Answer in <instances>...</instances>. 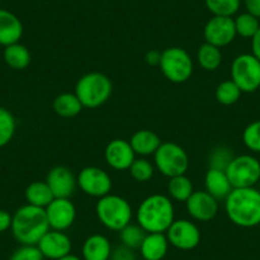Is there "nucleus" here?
Masks as SVG:
<instances>
[{
  "label": "nucleus",
  "mask_w": 260,
  "mask_h": 260,
  "mask_svg": "<svg viewBox=\"0 0 260 260\" xmlns=\"http://www.w3.org/2000/svg\"><path fill=\"white\" fill-rule=\"evenodd\" d=\"M224 211L230 221L242 229L260 224V190L256 187H236L224 199Z\"/></svg>",
  "instance_id": "1"
},
{
  "label": "nucleus",
  "mask_w": 260,
  "mask_h": 260,
  "mask_svg": "<svg viewBox=\"0 0 260 260\" xmlns=\"http://www.w3.org/2000/svg\"><path fill=\"white\" fill-rule=\"evenodd\" d=\"M137 223L147 234H166L175 221V207L169 195L152 194L141 202L136 211Z\"/></svg>",
  "instance_id": "2"
},
{
  "label": "nucleus",
  "mask_w": 260,
  "mask_h": 260,
  "mask_svg": "<svg viewBox=\"0 0 260 260\" xmlns=\"http://www.w3.org/2000/svg\"><path fill=\"white\" fill-rule=\"evenodd\" d=\"M49 230L44 208L26 204L14 212L11 231L21 245H37Z\"/></svg>",
  "instance_id": "3"
},
{
  "label": "nucleus",
  "mask_w": 260,
  "mask_h": 260,
  "mask_svg": "<svg viewBox=\"0 0 260 260\" xmlns=\"http://www.w3.org/2000/svg\"><path fill=\"white\" fill-rule=\"evenodd\" d=\"M74 93L83 107L97 109L110 100L112 93V82L106 74L89 72L78 79Z\"/></svg>",
  "instance_id": "4"
},
{
  "label": "nucleus",
  "mask_w": 260,
  "mask_h": 260,
  "mask_svg": "<svg viewBox=\"0 0 260 260\" xmlns=\"http://www.w3.org/2000/svg\"><path fill=\"white\" fill-rule=\"evenodd\" d=\"M133 208L125 198L116 194H107L99 199L96 204V216L100 223L111 231L124 229L133 219Z\"/></svg>",
  "instance_id": "5"
},
{
  "label": "nucleus",
  "mask_w": 260,
  "mask_h": 260,
  "mask_svg": "<svg viewBox=\"0 0 260 260\" xmlns=\"http://www.w3.org/2000/svg\"><path fill=\"white\" fill-rule=\"evenodd\" d=\"M158 68L171 83H184L189 81L194 72V61L189 52L182 47H167L161 51Z\"/></svg>",
  "instance_id": "6"
},
{
  "label": "nucleus",
  "mask_w": 260,
  "mask_h": 260,
  "mask_svg": "<svg viewBox=\"0 0 260 260\" xmlns=\"http://www.w3.org/2000/svg\"><path fill=\"white\" fill-rule=\"evenodd\" d=\"M189 164L186 151L174 142H162L153 154V165L156 170L169 179L186 174Z\"/></svg>",
  "instance_id": "7"
},
{
  "label": "nucleus",
  "mask_w": 260,
  "mask_h": 260,
  "mask_svg": "<svg viewBox=\"0 0 260 260\" xmlns=\"http://www.w3.org/2000/svg\"><path fill=\"white\" fill-rule=\"evenodd\" d=\"M231 79L242 93H252L260 87V60L252 54H240L231 64Z\"/></svg>",
  "instance_id": "8"
},
{
  "label": "nucleus",
  "mask_w": 260,
  "mask_h": 260,
  "mask_svg": "<svg viewBox=\"0 0 260 260\" xmlns=\"http://www.w3.org/2000/svg\"><path fill=\"white\" fill-rule=\"evenodd\" d=\"M232 187H252L260 180V162L251 154L235 156L226 169Z\"/></svg>",
  "instance_id": "9"
},
{
  "label": "nucleus",
  "mask_w": 260,
  "mask_h": 260,
  "mask_svg": "<svg viewBox=\"0 0 260 260\" xmlns=\"http://www.w3.org/2000/svg\"><path fill=\"white\" fill-rule=\"evenodd\" d=\"M77 184L84 194L99 199L110 194L112 189L111 176L97 166H87L82 169L77 176Z\"/></svg>",
  "instance_id": "10"
},
{
  "label": "nucleus",
  "mask_w": 260,
  "mask_h": 260,
  "mask_svg": "<svg viewBox=\"0 0 260 260\" xmlns=\"http://www.w3.org/2000/svg\"><path fill=\"white\" fill-rule=\"evenodd\" d=\"M166 236L171 246L182 251L194 250L202 240L201 230L190 219H175L166 231Z\"/></svg>",
  "instance_id": "11"
},
{
  "label": "nucleus",
  "mask_w": 260,
  "mask_h": 260,
  "mask_svg": "<svg viewBox=\"0 0 260 260\" xmlns=\"http://www.w3.org/2000/svg\"><path fill=\"white\" fill-rule=\"evenodd\" d=\"M203 36L207 44H211L219 49L229 46L237 36L234 18L213 16L204 26Z\"/></svg>",
  "instance_id": "12"
},
{
  "label": "nucleus",
  "mask_w": 260,
  "mask_h": 260,
  "mask_svg": "<svg viewBox=\"0 0 260 260\" xmlns=\"http://www.w3.org/2000/svg\"><path fill=\"white\" fill-rule=\"evenodd\" d=\"M185 208L194 221L209 222L218 213V201L206 190H194L185 202Z\"/></svg>",
  "instance_id": "13"
},
{
  "label": "nucleus",
  "mask_w": 260,
  "mask_h": 260,
  "mask_svg": "<svg viewBox=\"0 0 260 260\" xmlns=\"http://www.w3.org/2000/svg\"><path fill=\"white\" fill-rule=\"evenodd\" d=\"M47 222L51 230L65 231L73 226L77 217V208L71 199L55 198L45 208Z\"/></svg>",
  "instance_id": "14"
},
{
  "label": "nucleus",
  "mask_w": 260,
  "mask_h": 260,
  "mask_svg": "<svg viewBox=\"0 0 260 260\" xmlns=\"http://www.w3.org/2000/svg\"><path fill=\"white\" fill-rule=\"evenodd\" d=\"M55 198L71 199L78 187L77 176L65 166H55L47 174L46 180Z\"/></svg>",
  "instance_id": "15"
},
{
  "label": "nucleus",
  "mask_w": 260,
  "mask_h": 260,
  "mask_svg": "<svg viewBox=\"0 0 260 260\" xmlns=\"http://www.w3.org/2000/svg\"><path fill=\"white\" fill-rule=\"evenodd\" d=\"M45 259L57 260L72 252V240L64 231L50 229L37 244Z\"/></svg>",
  "instance_id": "16"
},
{
  "label": "nucleus",
  "mask_w": 260,
  "mask_h": 260,
  "mask_svg": "<svg viewBox=\"0 0 260 260\" xmlns=\"http://www.w3.org/2000/svg\"><path fill=\"white\" fill-rule=\"evenodd\" d=\"M136 158V152L130 146L129 141L125 139H112L105 148V161L112 170L116 171L129 170Z\"/></svg>",
  "instance_id": "17"
},
{
  "label": "nucleus",
  "mask_w": 260,
  "mask_h": 260,
  "mask_svg": "<svg viewBox=\"0 0 260 260\" xmlns=\"http://www.w3.org/2000/svg\"><path fill=\"white\" fill-rule=\"evenodd\" d=\"M23 24L21 19L7 9H0V45L9 46L21 41Z\"/></svg>",
  "instance_id": "18"
},
{
  "label": "nucleus",
  "mask_w": 260,
  "mask_h": 260,
  "mask_svg": "<svg viewBox=\"0 0 260 260\" xmlns=\"http://www.w3.org/2000/svg\"><path fill=\"white\" fill-rule=\"evenodd\" d=\"M112 246L106 236L93 234L87 237L82 246V259L83 260H110Z\"/></svg>",
  "instance_id": "19"
},
{
  "label": "nucleus",
  "mask_w": 260,
  "mask_h": 260,
  "mask_svg": "<svg viewBox=\"0 0 260 260\" xmlns=\"http://www.w3.org/2000/svg\"><path fill=\"white\" fill-rule=\"evenodd\" d=\"M170 242L166 234H147L139 251L143 260H164L169 251Z\"/></svg>",
  "instance_id": "20"
},
{
  "label": "nucleus",
  "mask_w": 260,
  "mask_h": 260,
  "mask_svg": "<svg viewBox=\"0 0 260 260\" xmlns=\"http://www.w3.org/2000/svg\"><path fill=\"white\" fill-rule=\"evenodd\" d=\"M129 143L137 156L148 157L156 153L162 142L154 132L148 129H142L137 130L136 133L132 136Z\"/></svg>",
  "instance_id": "21"
},
{
  "label": "nucleus",
  "mask_w": 260,
  "mask_h": 260,
  "mask_svg": "<svg viewBox=\"0 0 260 260\" xmlns=\"http://www.w3.org/2000/svg\"><path fill=\"white\" fill-rule=\"evenodd\" d=\"M204 185H206V191L209 192L217 201L226 199L227 195L234 189L227 177L226 171L216 169H208L204 176Z\"/></svg>",
  "instance_id": "22"
},
{
  "label": "nucleus",
  "mask_w": 260,
  "mask_h": 260,
  "mask_svg": "<svg viewBox=\"0 0 260 260\" xmlns=\"http://www.w3.org/2000/svg\"><path fill=\"white\" fill-rule=\"evenodd\" d=\"M24 197H26L27 204L44 209L55 199L54 194H52L51 189H50L46 181L31 182L26 187Z\"/></svg>",
  "instance_id": "23"
},
{
  "label": "nucleus",
  "mask_w": 260,
  "mask_h": 260,
  "mask_svg": "<svg viewBox=\"0 0 260 260\" xmlns=\"http://www.w3.org/2000/svg\"><path fill=\"white\" fill-rule=\"evenodd\" d=\"M3 59L9 68L14 71H24L31 64V52L24 45L17 42L4 47Z\"/></svg>",
  "instance_id": "24"
},
{
  "label": "nucleus",
  "mask_w": 260,
  "mask_h": 260,
  "mask_svg": "<svg viewBox=\"0 0 260 260\" xmlns=\"http://www.w3.org/2000/svg\"><path fill=\"white\" fill-rule=\"evenodd\" d=\"M52 109L56 115L69 119V117H74L81 114V111L83 110V105L79 101L76 93L64 92L55 97Z\"/></svg>",
  "instance_id": "25"
},
{
  "label": "nucleus",
  "mask_w": 260,
  "mask_h": 260,
  "mask_svg": "<svg viewBox=\"0 0 260 260\" xmlns=\"http://www.w3.org/2000/svg\"><path fill=\"white\" fill-rule=\"evenodd\" d=\"M192 192H194V185L186 174L170 177L167 184V194L171 201L185 203Z\"/></svg>",
  "instance_id": "26"
},
{
  "label": "nucleus",
  "mask_w": 260,
  "mask_h": 260,
  "mask_svg": "<svg viewBox=\"0 0 260 260\" xmlns=\"http://www.w3.org/2000/svg\"><path fill=\"white\" fill-rule=\"evenodd\" d=\"M222 59L223 56H222L221 49L207 42L201 45L197 51V61L199 67L207 72L217 71L221 67Z\"/></svg>",
  "instance_id": "27"
},
{
  "label": "nucleus",
  "mask_w": 260,
  "mask_h": 260,
  "mask_svg": "<svg viewBox=\"0 0 260 260\" xmlns=\"http://www.w3.org/2000/svg\"><path fill=\"white\" fill-rule=\"evenodd\" d=\"M146 235L147 232L138 223H132V222L119 231L121 245L132 250H139Z\"/></svg>",
  "instance_id": "28"
},
{
  "label": "nucleus",
  "mask_w": 260,
  "mask_h": 260,
  "mask_svg": "<svg viewBox=\"0 0 260 260\" xmlns=\"http://www.w3.org/2000/svg\"><path fill=\"white\" fill-rule=\"evenodd\" d=\"M241 94V89L237 87V84L232 79H227V81L221 82L216 88L217 102L223 105V106L235 105L240 100Z\"/></svg>",
  "instance_id": "29"
},
{
  "label": "nucleus",
  "mask_w": 260,
  "mask_h": 260,
  "mask_svg": "<svg viewBox=\"0 0 260 260\" xmlns=\"http://www.w3.org/2000/svg\"><path fill=\"white\" fill-rule=\"evenodd\" d=\"M16 117L6 107L0 106V148L11 143L16 134Z\"/></svg>",
  "instance_id": "30"
},
{
  "label": "nucleus",
  "mask_w": 260,
  "mask_h": 260,
  "mask_svg": "<svg viewBox=\"0 0 260 260\" xmlns=\"http://www.w3.org/2000/svg\"><path fill=\"white\" fill-rule=\"evenodd\" d=\"M235 21V28H236L237 36H241L242 39H252L255 34L257 32L260 27L259 18H256L252 14L247 13H240L236 18H234Z\"/></svg>",
  "instance_id": "31"
},
{
  "label": "nucleus",
  "mask_w": 260,
  "mask_h": 260,
  "mask_svg": "<svg viewBox=\"0 0 260 260\" xmlns=\"http://www.w3.org/2000/svg\"><path fill=\"white\" fill-rule=\"evenodd\" d=\"M206 7L213 16L234 17L241 7V0H206Z\"/></svg>",
  "instance_id": "32"
},
{
  "label": "nucleus",
  "mask_w": 260,
  "mask_h": 260,
  "mask_svg": "<svg viewBox=\"0 0 260 260\" xmlns=\"http://www.w3.org/2000/svg\"><path fill=\"white\" fill-rule=\"evenodd\" d=\"M156 167L146 157H139L134 159L132 166L129 167L130 176L133 177L137 182H147L153 177Z\"/></svg>",
  "instance_id": "33"
},
{
  "label": "nucleus",
  "mask_w": 260,
  "mask_h": 260,
  "mask_svg": "<svg viewBox=\"0 0 260 260\" xmlns=\"http://www.w3.org/2000/svg\"><path fill=\"white\" fill-rule=\"evenodd\" d=\"M234 153L231 149L226 146H218L209 153L208 157V169H216L226 171L227 166L234 158Z\"/></svg>",
  "instance_id": "34"
},
{
  "label": "nucleus",
  "mask_w": 260,
  "mask_h": 260,
  "mask_svg": "<svg viewBox=\"0 0 260 260\" xmlns=\"http://www.w3.org/2000/svg\"><path fill=\"white\" fill-rule=\"evenodd\" d=\"M242 142L254 153H260V120L252 121L244 129Z\"/></svg>",
  "instance_id": "35"
},
{
  "label": "nucleus",
  "mask_w": 260,
  "mask_h": 260,
  "mask_svg": "<svg viewBox=\"0 0 260 260\" xmlns=\"http://www.w3.org/2000/svg\"><path fill=\"white\" fill-rule=\"evenodd\" d=\"M37 245H21L13 251L9 260H44Z\"/></svg>",
  "instance_id": "36"
},
{
  "label": "nucleus",
  "mask_w": 260,
  "mask_h": 260,
  "mask_svg": "<svg viewBox=\"0 0 260 260\" xmlns=\"http://www.w3.org/2000/svg\"><path fill=\"white\" fill-rule=\"evenodd\" d=\"M110 260H137V257L134 254V250L129 249L124 245H119L115 249H112Z\"/></svg>",
  "instance_id": "37"
},
{
  "label": "nucleus",
  "mask_w": 260,
  "mask_h": 260,
  "mask_svg": "<svg viewBox=\"0 0 260 260\" xmlns=\"http://www.w3.org/2000/svg\"><path fill=\"white\" fill-rule=\"evenodd\" d=\"M12 219H13V214L9 213L8 211L0 209V234L11 230Z\"/></svg>",
  "instance_id": "38"
},
{
  "label": "nucleus",
  "mask_w": 260,
  "mask_h": 260,
  "mask_svg": "<svg viewBox=\"0 0 260 260\" xmlns=\"http://www.w3.org/2000/svg\"><path fill=\"white\" fill-rule=\"evenodd\" d=\"M247 13L260 19V0H242Z\"/></svg>",
  "instance_id": "39"
},
{
  "label": "nucleus",
  "mask_w": 260,
  "mask_h": 260,
  "mask_svg": "<svg viewBox=\"0 0 260 260\" xmlns=\"http://www.w3.org/2000/svg\"><path fill=\"white\" fill-rule=\"evenodd\" d=\"M147 64L152 65V67H158L159 61H161V51L158 50H151L147 52L146 55Z\"/></svg>",
  "instance_id": "40"
},
{
  "label": "nucleus",
  "mask_w": 260,
  "mask_h": 260,
  "mask_svg": "<svg viewBox=\"0 0 260 260\" xmlns=\"http://www.w3.org/2000/svg\"><path fill=\"white\" fill-rule=\"evenodd\" d=\"M251 54L254 55L257 60H260V27L259 29H257L256 34H255L251 39Z\"/></svg>",
  "instance_id": "41"
},
{
  "label": "nucleus",
  "mask_w": 260,
  "mask_h": 260,
  "mask_svg": "<svg viewBox=\"0 0 260 260\" xmlns=\"http://www.w3.org/2000/svg\"><path fill=\"white\" fill-rule=\"evenodd\" d=\"M57 260H82L81 257L78 256V255H76V254H68V255H65V256H62V257H60V259H57Z\"/></svg>",
  "instance_id": "42"
},
{
  "label": "nucleus",
  "mask_w": 260,
  "mask_h": 260,
  "mask_svg": "<svg viewBox=\"0 0 260 260\" xmlns=\"http://www.w3.org/2000/svg\"><path fill=\"white\" fill-rule=\"evenodd\" d=\"M257 91H259V92H260V87H259V89H257Z\"/></svg>",
  "instance_id": "43"
}]
</instances>
